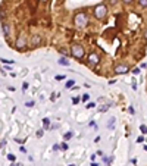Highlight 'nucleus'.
Masks as SVG:
<instances>
[{
  "instance_id": "obj_35",
  "label": "nucleus",
  "mask_w": 147,
  "mask_h": 166,
  "mask_svg": "<svg viewBox=\"0 0 147 166\" xmlns=\"http://www.w3.org/2000/svg\"><path fill=\"white\" fill-rule=\"evenodd\" d=\"M144 150H146V152H147V145H144Z\"/></svg>"
},
{
  "instance_id": "obj_30",
  "label": "nucleus",
  "mask_w": 147,
  "mask_h": 166,
  "mask_svg": "<svg viewBox=\"0 0 147 166\" xmlns=\"http://www.w3.org/2000/svg\"><path fill=\"white\" fill-rule=\"evenodd\" d=\"M50 100H51V101H54V100H56V94H51V97H50Z\"/></svg>"
},
{
  "instance_id": "obj_32",
  "label": "nucleus",
  "mask_w": 147,
  "mask_h": 166,
  "mask_svg": "<svg viewBox=\"0 0 147 166\" xmlns=\"http://www.w3.org/2000/svg\"><path fill=\"white\" fill-rule=\"evenodd\" d=\"M12 166H24V165H22V163H13Z\"/></svg>"
},
{
  "instance_id": "obj_33",
  "label": "nucleus",
  "mask_w": 147,
  "mask_h": 166,
  "mask_svg": "<svg viewBox=\"0 0 147 166\" xmlns=\"http://www.w3.org/2000/svg\"><path fill=\"white\" fill-rule=\"evenodd\" d=\"M144 38H146V40H147V29H146V31H144Z\"/></svg>"
},
{
  "instance_id": "obj_23",
  "label": "nucleus",
  "mask_w": 147,
  "mask_h": 166,
  "mask_svg": "<svg viewBox=\"0 0 147 166\" xmlns=\"http://www.w3.org/2000/svg\"><path fill=\"white\" fill-rule=\"evenodd\" d=\"M43 134H44V132H43V130H38V131H37V137H38V138H40V137H43Z\"/></svg>"
},
{
  "instance_id": "obj_21",
  "label": "nucleus",
  "mask_w": 147,
  "mask_h": 166,
  "mask_svg": "<svg viewBox=\"0 0 147 166\" xmlns=\"http://www.w3.org/2000/svg\"><path fill=\"white\" fill-rule=\"evenodd\" d=\"M72 103H74V104H78V103H80V99H78V97H74V99H72Z\"/></svg>"
},
{
  "instance_id": "obj_28",
  "label": "nucleus",
  "mask_w": 147,
  "mask_h": 166,
  "mask_svg": "<svg viewBox=\"0 0 147 166\" xmlns=\"http://www.w3.org/2000/svg\"><path fill=\"white\" fill-rule=\"evenodd\" d=\"M59 149H60V147H59V145H58V144H54V145H53V150H54V152H58V150H59Z\"/></svg>"
},
{
  "instance_id": "obj_24",
  "label": "nucleus",
  "mask_w": 147,
  "mask_h": 166,
  "mask_svg": "<svg viewBox=\"0 0 147 166\" xmlns=\"http://www.w3.org/2000/svg\"><path fill=\"white\" fill-rule=\"evenodd\" d=\"M71 137H72V132H66L65 134V140H69Z\"/></svg>"
},
{
  "instance_id": "obj_8",
  "label": "nucleus",
  "mask_w": 147,
  "mask_h": 166,
  "mask_svg": "<svg viewBox=\"0 0 147 166\" xmlns=\"http://www.w3.org/2000/svg\"><path fill=\"white\" fill-rule=\"evenodd\" d=\"M2 31H3V35L7 38L10 35V25H7L6 22H2Z\"/></svg>"
},
{
  "instance_id": "obj_22",
  "label": "nucleus",
  "mask_w": 147,
  "mask_h": 166,
  "mask_svg": "<svg viewBox=\"0 0 147 166\" xmlns=\"http://www.w3.org/2000/svg\"><path fill=\"white\" fill-rule=\"evenodd\" d=\"M60 149H62V150H68V144H66V143H62Z\"/></svg>"
},
{
  "instance_id": "obj_7",
  "label": "nucleus",
  "mask_w": 147,
  "mask_h": 166,
  "mask_svg": "<svg viewBox=\"0 0 147 166\" xmlns=\"http://www.w3.org/2000/svg\"><path fill=\"white\" fill-rule=\"evenodd\" d=\"M40 44H41V35L34 34V35L31 37V46H32V47H38Z\"/></svg>"
},
{
  "instance_id": "obj_36",
  "label": "nucleus",
  "mask_w": 147,
  "mask_h": 166,
  "mask_svg": "<svg viewBox=\"0 0 147 166\" xmlns=\"http://www.w3.org/2000/svg\"><path fill=\"white\" fill-rule=\"evenodd\" d=\"M69 166H75V165H69Z\"/></svg>"
},
{
  "instance_id": "obj_12",
  "label": "nucleus",
  "mask_w": 147,
  "mask_h": 166,
  "mask_svg": "<svg viewBox=\"0 0 147 166\" xmlns=\"http://www.w3.org/2000/svg\"><path fill=\"white\" fill-rule=\"evenodd\" d=\"M115 126V118H110V121L107 122V128H113Z\"/></svg>"
},
{
  "instance_id": "obj_2",
  "label": "nucleus",
  "mask_w": 147,
  "mask_h": 166,
  "mask_svg": "<svg viewBox=\"0 0 147 166\" xmlns=\"http://www.w3.org/2000/svg\"><path fill=\"white\" fill-rule=\"evenodd\" d=\"M106 13H107V7H106L104 3L96 5L94 9H93V15H94V18H97V19H103V18L106 16Z\"/></svg>"
},
{
  "instance_id": "obj_31",
  "label": "nucleus",
  "mask_w": 147,
  "mask_h": 166,
  "mask_svg": "<svg viewBox=\"0 0 147 166\" xmlns=\"http://www.w3.org/2000/svg\"><path fill=\"white\" fill-rule=\"evenodd\" d=\"M137 141H138V143H143V141H144V138H143V137H138V138H137Z\"/></svg>"
},
{
  "instance_id": "obj_1",
  "label": "nucleus",
  "mask_w": 147,
  "mask_h": 166,
  "mask_svg": "<svg viewBox=\"0 0 147 166\" xmlns=\"http://www.w3.org/2000/svg\"><path fill=\"white\" fill-rule=\"evenodd\" d=\"M74 24H75L78 28H84L88 24V16L84 12H78L75 16H74Z\"/></svg>"
},
{
  "instance_id": "obj_26",
  "label": "nucleus",
  "mask_w": 147,
  "mask_h": 166,
  "mask_svg": "<svg viewBox=\"0 0 147 166\" xmlns=\"http://www.w3.org/2000/svg\"><path fill=\"white\" fill-rule=\"evenodd\" d=\"M88 99H90V96H88V94H84V96H82V101H87Z\"/></svg>"
},
{
  "instance_id": "obj_9",
  "label": "nucleus",
  "mask_w": 147,
  "mask_h": 166,
  "mask_svg": "<svg viewBox=\"0 0 147 166\" xmlns=\"http://www.w3.org/2000/svg\"><path fill=\"white\" fill-rule=\"evenodd\" d=\"M58 63H59L60 66H68V65H69V60H68L66 58H60V59L58 60Z\"/></svg>"
},
{
  "instance_id": "obj_4",
  "label": "nucleus",
  "mask_w": 147,
  "mask_h": 166,
  "mask_svg": "<svg viewBox=\"0 0 147 166\" xmlns=\"http://www.w3.org/2000/svg\"><path fill=\"white\" fill-rule=\"evenodd\" d=\"M115 73L116 75H124V73H126L128 71H130V68H128L126 65H124V63H119V65H116L115 66Z\"/></svg>"
},
{
  "instance_id": "obj_15",
  "label": "nucleus",
  "mask_w": 147,
  "mask_h": 166,
  "mask_svg": "<svg viewBox=\"0 0 147 166\" xmlns=\"http://www.w3.org/2000/svg\"><path fill=\"white\" fill-rule=\"evenodd\" d=\"M2 63H9V65H12L13 60H10V59H5V58H3V59H2Z\"/></svg>"
},
{
  "instance_id": "obj_3",
  "label": "nucleus",
  "mask_w": 147,
  "mask_h": 166,
  "mask_svg": "<svg viewBox=\"0 0 147 166\" xmlns=\"http://www.w3.org/2000/svg\"><path fill=\"white\" fill-rule=\"evenodd\" d=\"M71 54H72V58H75V59H82L84 54H85V50L81 44H74L71 47Z\"/></svg>"
},
{
  "instance_id": "obj_11",
  "label": "nucleus",
  "mask_w": 147,
  "mask_h": 166,
  "mask_svg": "<svg viewBox=\"0 0 147 166\" xmlns=\"http://www.w3.org/2000/svg\"><path fill=\"white\" fill-rule=\"evenodd\" d=\"M137 3H138V6H140V7H143V9H144V7H147V0H138Z\"/></svg>"
},
{
  "instance_id": "obj_19",
  "label": "nucleus",
  "mask_w": 147,
  "mask_h": 166,
  "mask_svg": "<svg viewBox=\"0 0 147 166\" xmlns=\"http://www.w3.org/2000/svg\"><path fill=\"white\" fill-rule=\"evenodd\" d=\"M34 104H35V103H34L32 100H31V101H27V103H25V106H27V107H32Z\"/></svg>"
},
{
  "instance_id": "obj_16",
  "label": "nucleus",
  "mask_w": 147,
  "mask_h": 166,
  "mask_svg": "<svg viewBox=\"0 0 147 166\" xmlns=\"http://www.w3.org/2000/svg\"><path fill=\"white\" fill-rule=\"evenodd\" d=\"M107 109H109V104H106V106H102L99 110H100V112H107Z\"/></svg>"
},
{
  "instance_id": "obj_13",
  "label": "nucleus",
  "mask_w": 147,
  "mask_h": 166,
  "mask_svg": "<svg viewBox=\"0 0 147 166\" xmlns=\"http://www.w3.org/2000/svg\"><path fill=\"white\" fill-rule=\"evenodd\" d=\"M43 123H44V128H49V125H50V119H49V118H44V119H43Z\"/></svg>"
},
{
  "instance_id": "obj_6",
  "label": "nucleus",
  "mask_w": 147,
  "mask_h": 166,
  "mask_svg": "<svg viewBox=\"0 0 147 166\" xmlns=\"http://www.w3.org/2000/svg\"><path fill=\"white\" fill-rule=\"evenodd\" d=\"M27 46V40H25V37H18V38H16V43H15V47L16 49H19V50H22L24 47Z\"/></svg>"
},
{
  "instance_id": "obj_25",
  "label": "nucleus",
  "mask_w": 147,
  "mask_h": 166,
  "mask_svg": "<svg viewBox=\"0 0 147 166\" xmlns=\"http://www.w3.org/2000/svg\"><path fill=\"white\" fill-rule=\"evenodd\" d=\"M94 106H96V104H94L93 101H90V103H87V107H88V109H91V107H94Z\"/></svg>"
},
{
  "instance_id": "obj_29",
  "label": "nucleus",
  "mask_w": 147,
  "mask_h": 166,
  "mask_svg": "<svg viewBox=\"0 0 147 166\" xmlns=\"http://www.w3.org/2000/svg\"><path fill=\"white\" fill-rule=\"evenodd\" d=\"M122 2H124V3H126V5H130V3H132V2H134V0H122Z\"/></svg>"
},
{
  "instance_id": "obj_18",
  "label": "nucleus",
  "mask_w": 147,
  "mask_h": 166,
  "mask_svg": "<svg viewBox=\"0 0 147 166\" xmlns=\"http://www.w3.org/2000/svg\"><path fill=\"white\" fill-rule=\"evenodd\" d=\"M54 78H56V81H62V79H65V75H56Z\"/></svg>"
},
{
  "instance_id": "obj_20",
  "label": "nucleus",
  "mask_w": 147,
  "mask_h": 166,
  "mask_svg": "<svg viewBox=\"0 0 147 166\" xmlns=\"http://www.w3.org/2000/svg\"><path fill=\"white\" fill-rule=\"evenodd\" d=\"M132 73H134V75H138V73H140V68H134L132 69Z\"/></svg>"
},
{
  "instance_id": "obj_10",
  "label": "nucleus",
  "mask_w": 147,
  "mask_h": 166,
  "mask_svg": "<svg viewBox=\"0 0 147 166\" xmlns=\"http://www.w3.org/2000/svg\"><path fill=\"white\" fill-rule=\"evenodd\" d=\"M74 85H75V81H74V79H68L66 84H65L66 88H74Z\"/></svg>"
},
{
  "instance_id": "obj_5",
  "label": "nucleus",
  "mask_w": 147,
  "mask_h": 166,
  "mask_svg": "<svg viewBox=\"0 0 147 166\" xmlns=\"http://www.w3.org/2000/svg\"><path fill=\"white\" fill-rule=\"evenodd\" d=\"M87 60H88V65L90 66H94V65H97L100 62V58H99V54H96V53H90Z\"/></svg>"
},
{
  "instance_id": "obj_17",
  "label": "nucleus",
  "mask_w": 147,
  "mask_h": 166,
  "mask_svg": "<svg viewBox=\"0 0 147 166\" xmlns=\"http://www.w3.org/2000/svg\"><path fill=\"white\" fill-rule=\"evenodd\" d=\"M7 159H9L10 162H15V159H16V156H15V154H7Z\"/></svg>"
},
{
  "instance_id": "obj_27",
  "label": "nucleus",
  "mask_w": 147,
  "mask_h": 166,
  "mask_svg": "<svg viewBox=\"0 0 147 166\" xmlns=\"http://www.w3.org/2000/svg\"><path fill=\"white\" fill-rule=\"evenodd\" d=\"M27 88H28V82H24V84H22V90H24V91H25V90H27Z\"/></svg>"
},
{
  "instance_id": "obj_14",
  "label": "nucleus",
  "mask_w": 147,
  "mask_h": 166,
  "mask_svg": "<svg viewBox=\"0 0 147 166\" xmlns=\"http://www.w3.org/2000/svg\"><path fill=\"white\" fill-rule=\"evenodd\" d=\"M140 131H141V134H147V126L146 125H140Z\"/></svg>"
},
{
  "instance_id": "obj_34",
  "label": "nucleus",
  "mask_w": 147,
  "mask_h": 166,
  "mask_svg": "<svg viewBox=\"0 0 147 166\" xmlns=\"http://www.w3.org/2000/svg\"><path fill=\"white\" fill-rule=\"evenodd\" d=\"M91 166H99V165H97V163H94V162H93V163H91Z\"/></svg>"
}]
</instances>
